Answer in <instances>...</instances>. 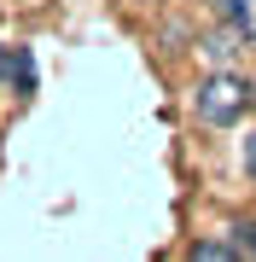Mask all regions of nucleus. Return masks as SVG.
I'll return each mask as SVG.
<instances>
[{"mask_svg": "<svg viewBox=\"0 0 256 262\" xmlns=\"http://www.w3.org/2000/svg\"><path fill=\"white\" fill-rule=\"evenodd\" d=\"M216 12L227 24H239V29H250V0H216Z\"/></svg>", "mask_w": 256, "mask_h": 262, "instance_id": "obj_5", "label": "nucleus"}, {"mask_svg": "<svg viewBox=\"0 0 256 262\" xmlns=\"http://www.w3.org/2000/svg\"><path fill=\"white\" fill-rule=\"evenodd\" d=\"M0 82H6L18 99L35 94V47H6V70H0Z\"/></svg>", "mask_w": 256, "mask_h": 262, "instance_id": "obj_2", "label": "nucleus"}, {"mask_svg": "<svg viewBox=\"0 0 256 262\" xmlns=\"http://www.w3.org/2000/svg\"><path fill=\"white\" fill-rule=\"evenodd\" d=\"M245 175H250V181H256V128H250V134H245Z\"/></svg>", "mask_w": 256, "mask_h": 262, "instance_id": "obj_7", "label": "nucleus"}, {"mask_svg": "<svg viewBox=\"0 0 256 262\" xmlns=\"http://www.w3.org/2000/svg\"><path fill=\"white\" fill-rule=\"evenodd\" d=\"M233 245H239V251H245V262H256V222L245 227V239H233Z\"/></svg>", "mask_w": 256, "mask_h": 262, "instance_id": "obj_6", "label": "nucleus"}, {"mask_svg": "<svg viewBox=\"0 0 256 262\" xmlns=\"http://www.w3.org/2000/svg\"><path fill=\"white\" fill-rule=\"evenodd\" d=\"M0 70H6V47H0Z\"/></svg>", "mask_w": 256, "mask_h": 262, "instance_id": "obj_8", "label": "nucleus"}, {"mask_svg": "<svg viewBox=\"0 0 256 262\" xmlns=\"http://www.w3.org/2000/svg\"><path fill=\"white\" fill-rule=\"evenodd\" d=\"M180 262H245V251H239L233 239H192Z\"/></svg>", "mask_w": 256, "mask_h": 262, "instance_id": "obj_3", "label": "nucleus"}, {"mask_svg": "<svg viewBox=\"0 0 256 262\" xmlns=\"http://www.w3.org/2000/svg\"><path fill=\"white\" fill-rule=\"evenodd\" d=\"M250 82L239 70H210L198 88H192V117L204 122V128H239L250 111Z\"/></svg>", "mask_w": 256, "mask_h": 262, "instance_id": "obj_1", "label": "nucleus"}, {"mask_svg": "<svg viewBox=\"0 0 256 262\" xmlns=\"http://www.w3.org/2000/svg\"><path fill=\"white\" fill-rule=\"evenodd\" d=\"M239 41H250V29H239V24H227V29H216V35H210V47H204V53L216 58V70L239 53Z\"/></svg>", "mask_w": 256, "mask_h": 262, "instance_id": "obj_4", "label": "nucleus"}, {"mask_svg": "<svg viewBox=\"0 0 256 262\" xmlns=\"http://www.w3.org/2000/svg\"><path fill=\"white\" fill-rule=\"evenodd\" d=\"M250 99H256V82H250Z\"/></svg>", "mask_w": 256, "mask_h": 262, "instance_id": "obj_9", "label": "nucleus"}]
</instances>
